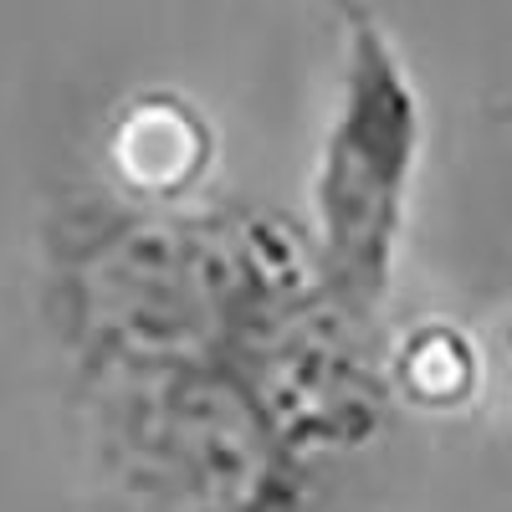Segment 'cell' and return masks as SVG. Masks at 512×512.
Wrapping results in <instances>:
<instances>
[{
  "mask_svg": "<svg viewBox=\"0 0 512 512\" xmlns=\"http://www.w3.org/2000/svg\"><path fill=\"white\" fill-rule=\"evenodd\" d=\"M502 359H507V410H512V313H507V328H502Z\"/></svg>",
  "mask_w": 512,
  "mask_h": 512,
  "instance_id": "7a4b0ae2",
  "label": "cell"
},
{
  "mask_svg": "<svg viewBox=\"0 0 512 512\" xmlns=\"http://www.w3.org/2000/svg\"><path fill=\"white\" fill-rule=\"evenodd\" d=\"M420 149L425 113L405 57L369 11L344 6V62L313 169V221L333 303L359 318H374L395 282Z\"/></svg>",
  "mask_w": 512,
  "mask_h": 512,
  "instance_id": "6da1fadb",
  "label": "cell"
}]
</instances>
